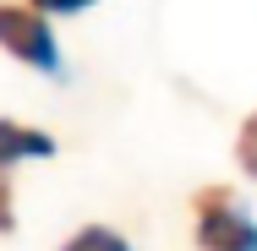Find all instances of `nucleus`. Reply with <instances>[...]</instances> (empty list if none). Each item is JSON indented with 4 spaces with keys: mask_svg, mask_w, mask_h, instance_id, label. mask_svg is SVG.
I'll list each match as a JSON object with an SVG mask.
<instances>
[{
    "mask_svg": "<svg viewBox=\"0 0 257 251\" xmlns=\"http://www.w3.org/2000/svg\"><path fill=\"white\" fill-rule=\"evenodd\" d=\"M197 246L203 251H257V218L224 186L197 191Z\"/></svg>",
    "mask_w": 257,
    "mask_h": 251,
    "instance_id": "nucleus-1",
    "label": "nucleus"
},
{
    "mask_svg": "<svg viewBox=\"0 0 257 251\" xmlns=\"http://www.w3.org/2000/svg\"><path fill=\"white\" fill-rule=\"evenodd\" d=\"M50 11H28V6H0V50L17 55L22 66L44 71V77H60V44H55V28L44 22Z\"/></svg>",
    "mask_w": 257,
    "mask_h": 251,
    "instance_id": "nucleus-2",
    "label": "nucleus"
},
{
    "mask_svg": "<svg viewBox=\"0 0 257 251\" xmlns=\"http://www.w3.org/2000/svg\"><path fill=\"white\" fill-rule=\"evenodd\" d=\"M50 153H55V137H50V131H33V126H17V120H0V235L17 229V207H11V186H6L11 164H22V158H50Z\"/></svg>",
    "mask_w": 257,
    "mask_h": 251,
    "instance_id": "nucleus-3",
    "label": "nucleus"
},
{
    "mask_svg": "<svg viewBox=\"0 0 257 251\" xmlns=\"http://www.w3.org/2000/svg\"><path fill=\"white\" fill-rule=\"evenodd\" d=\"M60 251H132V246H126V235L109 229V224H82Z\"/></svg>",
    "mask_w": 257,
    "mask_h": 251,
    "instance_id": "nucleus-4",
    "label": "nucleus"
},
{
    "mask_svg": "<svg viewBox=\"0 0 257 251\" xmlns=\"http://www.w3.org/2000/svg\"><path fill=\"white\" fill-rule=\"evenodd\" d=\"M235 158H241V169L257 180V109L241 120V131H235Z\"/></svg>",
    "mask_w": 257,
    "mask_h": 251,
    "instance_id": "nucleus-5",
    "label": "nucleus"
},
{
    "mask_svg": "<svg viewBox=\"0 0 257 251\" xmlns=\"http://www.w3.org/2000/svg\"><path fill=\"white\" fill-rule=\"evenodd\" d=\"M39 11H50V17H71V11H88L93 0H33Z\"/></svg>",
    "mask_w": 257,
    "mask_h": 251,
    "instance_id": "nucleus-6",
    "label": "nucleus"
}]
</instances>
